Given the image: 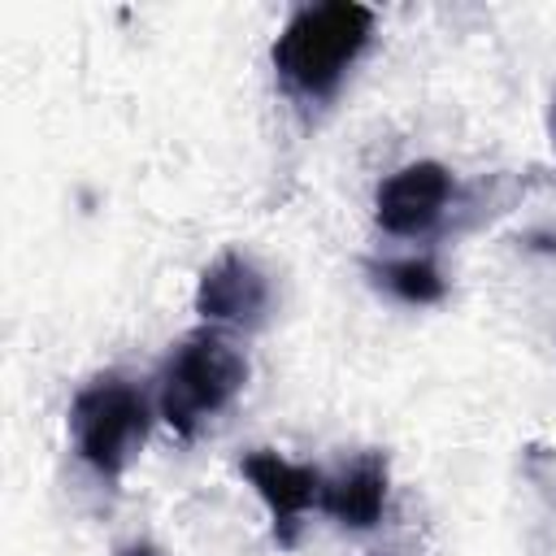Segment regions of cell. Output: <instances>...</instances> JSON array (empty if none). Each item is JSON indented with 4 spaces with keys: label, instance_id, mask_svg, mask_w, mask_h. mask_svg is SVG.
Returning a JSON list of instances; mask_svg holds the SVG:
<instances>
[{
    "label": "cell",
    "instance_id": "8992f818",
    "mask_svg": "<svg viewBox=\"0 0 556 556\" xmlns=\"http://www.w3.org/2000/svg\"><path fill=\"white\" fill-rule=\"evenodd\" d=\"M269 304H274V287H269L265 269L235 248L217 252L195 282V313L208 326L252 330L269 317Z\"/></svg>",
    "mask_w": 556,
    "mask_h": 556
},
{
    "label": "cell",
    "instance_id": "3957f363",
    "mask_svg": "<svg viewBox=\"0 0 556 556\" xmlns=\"http://www.w3.org/2000/svg\"><path fill=\"white\" fill-rule=\"evenodd\" d=\"M70 439L83 465H91L100 478H122L139 447L148 443L152 408L148 395L122 378V374H100L78 395L70 400Z\"/></svg>",
    "mask_w": 556,
    "mask_h": 556
},
{
    "label": "cell",
    "instance_id": "6da1fadb",
    "mask_svg": "<svg viewBox=\"0 0 556 556\" xmlns=\"http://www.w3.org/2000/svg\"><path fill=\"white\" fill-rule=\"evenodd\" d=\"M374 39V9L352 0L304 4L287 17L274 39V70L287 91L304 100H326L339 91L356 56Z\"/></svg>",
    "mask_w": 556,
    "mask_h": 556
},
{
    "label": "cell",
    "instance_id": "30bf717a",
    "mask_svg": "<svg viewBox=\"0 0 556 556\" xmlns=\"http://www.w3.org/2000/svg\"><path fill=\"white\" fill-rule=\"evenodd\" d=\"M552 135H556V104H552Z\"/></svg>",
    "mask_w": 556,
    "mask_h": 556
},
{
    "label": "cell",
    "instance_id": "ba28073f",
    "mask_svg": "<svg viewBox=\"0 0 556 556\" xmlns=\"http://www.w3.org/2000/svg\"><path fill=\"white\" fill-rule=\"evenodd\" d=\"M374 282L382 291H391L400 304H439L447 295V278L439 274L434 261L426 256H404V261H382V265H369Z\"/></svg>",
    "mask_w": 556,
    "mask_h": 556
},
{
    "label": "cell",
    "instance_id": "5b68a950",
    "mask_svg": "<svg viewBox=\"0 0 556 556\" xmlns=\"http://www.w3.org/2000/svg\"><path fill=\"white\" fill-rule=\"evenodd\" d=\"M239 473L248 478V486L256 491V500L269 508L278 547H295L304 513H308V508H321L326 473L313 469V465L287 460V456L274 452V447H252V452L239 460Z\"/></svg>",
    "mask_w": 556,
    "mask_h": 556
},
{
    "label": "cell",
    "instance_id": "9c48e42d",
    "mask_svg": "<svg viewBox=\"0 0 556 556\" xmlns=\"http://www.w3.org/2000/svg\"><path fill=\"white\" fill-rule=\"evenodd\" d=\"M117 556H161V547H152L148 539H135V543H122Z\"/></svg>",
    "mask_w": 556,
    "mask_h": 556
},
{
    "label": "cell",
    "instance_id": "277c9868",
    "mask_svg": "<svg viewBox=\"0 0 556 556\" xmlns=\"http://www.w3.org/2000/svg\"><path fill=\"white\" fill-rule=\"evenodd\" d=\"M452 195H456V182H452L447 165L408 161L378 182L374 222L395 239H421L443 222V213L452 208Z\"/></svg>",
    "mask_w": 556,
    "mask_h": 556
},
{
    "label": "cell",
    "instance_id": "52a82bcc",
    "mask_svg": "<svg viewBox=\"0 0 556 556\" xmlns=\"http://www.w3.org/2000/svg\"><path fill=\"white\" fill-rule=\"evenodd\" d=\"M387 486L391 469L382 452H361L352 465L326 478L321 486V513H330L343 530H374L387 513Z\"/></svg>",
    "mask_w": 556,
    "mask_h": 556
},
{
    "label": "cell",
    "instance_id": "7a4b0ae2",
    "mask_svg": "<svg viewBox=\"0 0 556 556\" xmlns=\"http://www.w3.org/2000/svg\"><path fill=\"white\" fill-rule=\"evenodd\" d=\"M248 382V356L217 326L191 330L161 365L156 408L165 426L191 439L208 417H217Z\"/></svg>",
    "mask_w": 556,
    "mask_h": 556
}]
</instances>
